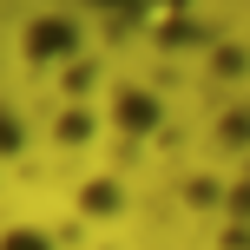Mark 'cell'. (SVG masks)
Here are the masks:
<instances>
[{
    "label": "cell",
    "instance_id": "cell-1",
    "mask_svg": "<svg viewBox=\"0 0 250 250\" xmlns=\"http://www.w3.org/2000/svg\"><path fill=\"white\" fill-rule=\"evenodd\" d=\"M0 250H46V237H40V230H7Z\"/></svg>",
    "mask_w": 250,
    "mask_h": 250
}]
</instances>
